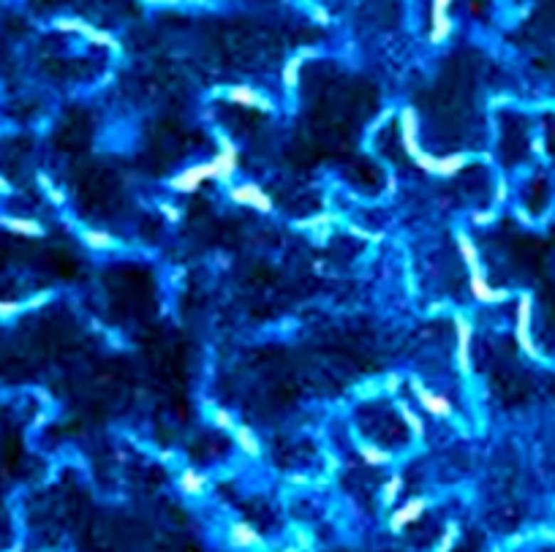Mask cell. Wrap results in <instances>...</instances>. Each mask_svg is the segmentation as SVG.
<instances>
[{"label": "cell", "mask_w": 555, "mask_h": 552, "mask_svg": "<svg viewBox=\"0 0 555 552\" xmlns=\"http://www.w3.org/2000/svg\"><path fill=\"white\" fill-rule=\"evenodd\" d=\"M161 213H164V218H166L169 223H177V221L183 218L180 207H174V204H161Z\"/></svg>", "instance_id": "27"}, {"label": "cell", "mask_w": 555, "mask_h": 552, "mask_svg": "<svg viewBox=\"0 0 555 552\" xmlns=\"http://www.w3.org/2000/svg\"><path fill=\"white\" fill-rule=\"evenodd\" d=\"M458 250H460L462 261L468 267V289H471V297L482 302V305H501L509 299L507 289H495L487 283L485 277V270H482V261H479V250L474 245V240L468 234H458Z\"/></svg>", "instance_id": "1"}, {"label": "cell", "mask_w": 555, "mask_h": 552, "mask_svg": "<svg viewBox=\"0 0 555 552\" xmlns=\"http://www.w3.org/2000/svg\"><path fill=\"white\" fill-rule=\"evenodd\" d=\"M207 180H218V171L213 161H204V164H194L183 169L174 180H171V191L177 193H196Z\"/></svg>", "instance_id": "3"}, {"label": "cell", "mask_w": 555, "mask_h": 552, "mask_svg": "<svg viewBox=\"0 0 555 552\" xmlns=\"http://www.w3.org/2000/svg\"><path fill=\"white\" fill-rule=\"evenodd\" d=\"M316 55V49H302L300 55H294L292 60L286 63V68H283V85H286V90H294L297 87V82H300V68H302V63L313 58Z\"/></svg>", "instance_id": "16"}, {"label": "cell", "mask_w": 555, "mask_h": 552, "mask_svg": "<svg viewBox=\"0 0 555 552\" xmlns=\"http://www.w3.org/2000/svg\"><path fill=\"white\" fill-rule=\"evenodd\" d=\"M332 223H335V215L319 213V215H313V218H308V221H300V223H297V229L310 231V234H316V237H327Z\"/></svg>", "instance_id": "17"}, {"label": "cell", "mask_w": 555, "mask_h": 552, "mask_svg": "<svg viewBox=\"0 0 555 552\" xmlns=\"http://www.w3.org/2000/svg\"><path fill=\"white\" fill-rule=\"evenodd\" d=\"M283 552H302V550H300V547H286Z\"/></svg>", "instance_id": "34"}, {"label": "cell", "mask_w": 555, "mask_h": 552, "mask_svg": "<svg viewBox=\"0 0 555 552\" xmlns=\"http://www.w3.org/2000/svg\"><path fill=\"white\" fill-rule=\"evenodd\" d=\"M349 231H352L354 237H359V240H373V243H381V237H379V234H373V231L359 229V226H349Z\"/></svg>", "instance_id": "29"}, {"label": "cell", "mask_w": 555, "mask_h": 552, "mask_svg": "<svg viewBox=\"0 0 555 552\" xmlns=\"http://www.w3.org/2000/svg\"><path fill=\"white\" fill-rule=\"evenodd\" d=\"M411 389H414V395L416 400L422 403V408L428 411L430 416H438V419H447V416H452V403H449L444 395H435V392H430L428 386L422 381H411Z\"/></svg>", "instance_id": "8"}, {"label": "cell", "mask_w": 555, "mask_h": 552, "mask_svg": "<svg viewBox=\"0 0 555 552\" xmlns=\"http://www.w3.org/2000/svg\"><path fill=\"white\" fill-rule=\"evenodd\" d=\"M507 196H509V183L507 180H498V188H495V207H498V204H504Z\"/></svg>", "instance_id": "28"}, {"label": "cell", "mask_w": 555, "mask_h": 552, "mask_svg": "<svg viewBox=\"0 0 555 552\" xmlns=\"http://www.w3.org/2000/svg\"><path fill=\"white\" fill-rule=\"evenodd\" d=\"M398 411H401L406 428L411 430V435H414V438H422V435H425V422L419 419V414H416L414 408H408V403H401Z\"/></svg>", "instance_id": "21"}, {"label": "cell", "mask_w": 555, "mask_h": 552, "mask_svg": "<svg viewBox=\"0 0 555 552\" xmlns=\"http://www.w3.org/2000/svg\"><path fill=\"white\" fill-rule=\"evenodd\" d=\"M218 144H221V150H218V155L213 158V164H216L218 180H221V183H226V180L234 177V171H237V164H240V150H237V144L229 142L226 137L218 139Z\"/></svg>", "instance_id": "7"}, {"label": "cell", "mask_w": 555, "mask_h": 552, "mask_svg": "<svg viewBox=\"0 0 555 552\" xmlns=\"http://www.w3.org/2000/svg\"><path fill=\"white\" fill-rule=\"evenodd\" d=\"M0 226L6 231H11L16 237H44V226L38 223V221H33V218H14V215H3L0 218Z\"/></svg>", "instance_id": "12"}, {"label": "cell", "mask_w": 555, "mask_h": 552, "mask_svg": "<svg viewBox=\"0 0 555 552\" xmlns=\"http://www.w3.org/2000/svg\"><path fill=\"white\" fill-rule=\"evenodd\" d=\"M150 3H169V6H174V3H183V0H150Z\"/></svg>", "instance_id": "33"}, {"label": "cell", "mask_w": 555, "mask_h": 552, "mask_svg": "<svg viewBox=\"0 0 555 552\" xmlns=\"http://www.w3.org/2000/svg\"><path fill=\"white\" fill-rule=\"evenodd\" d=\"M401 383H403V378H401V376H395V373H392V376H386V381H384V389H386V392H389V395H395V392H398V389H401Z\"/></svg>", "instance_id": "30"}, {"label": "cell", "mask_w": 555, "mask_h": 552, "mask_svg": "<svg viewBox=\"0 0 555 552\" xmlns=\"http://www.w3.org/2000/svg\"><path fill=\"white\" fill-rule=\"evenodd\" d=\"M359 457L368 462V465H386L392 460V455L381 449V446H373V444H362L359 446Z\"/></svg>", "instance_id": "20"}, {"label": "cell", "mask_w": 555, "mask_h": 552, "mask_svg": "<svg viewBox=\"0 0 555 552\" xmlns=\"http://www.w3.org/2000/svg\"><path fill=\"white\" fill-rule=\"evenodd\" d=\"M465 166H468V155L462 153L441 155L438 158V166H435V177H458Z\"/></svg>", "instance_id": "15"}, {"label": "cell", "mask_w": 555, "mask_h": 552, "mask_svg": "<svg viewBox=\"0 0 555 552\" xmlns=\"http://www.w3.org/2000/svg\"><path fill=\"white\" fill-rule=\"evenodd\" d=\"M82 243L88 248H92V250H112V248L117 245L115 237L104 229H85L82 231Z\"/></svg>", "instance_id": "19"}, {"label": "cell", "mask_w": 555, "mask_h": 552, "mask_svg": "<svg viewBox=\"0 0 555 552\" xmlns=\"http://www.w3.org/2000/svg\"><path fill=\"white\" fill-rule=\"evenodd\" d=\"M46 299H49V294L46 292L31 297L28 302H22V299H0V322H11V319H16V316L25 313V310L46 305Z\"/></svg>", "instance_id": "13"}, {"label": "cell", "mask_w": 555, "mask_h": 552, "mask_svg": "<svg viewBox=\"0 0 555 552\" xmlns=\"http://www.w3.org/2000/svg\"><path fill=\"white\" fill-rule=\"evenodd\" d=\"M213 425L221 430H226V432H231V430L237 428V422H234V416L226 411V408H216L213 411Z\"/></svg>", "instance_id": "25"}, {"label": "cell", "mask_w": 555, "mask_h": 552, "mask_svg": "<svg viewBox=\"0 0 555 552\" xmlns=\"http://www.w3.org/2000/svg\"><path fill=\"white\" fill-rule=\"evenodd\" d=\"M401 490H403V476L401 474H392L384 482V487H381V504H384V506H392V504L398 501Z\"/></svg>", "instance_id": "22"}, {"label": "cell", "mask_w": 555, "mask_h": 552, "mask_svg": "<svg viewBox=\"0 0 555 552\" xmlns=\"http://www.w3.org/2000/svg\"><path fill=\"white\" fill-rule=\"evenodd\" d=\"M38 185L44 188V193L49 196V201H52V204H65V196H63V191H60V188H58L55 183H52V180H49L46 174H38Z\"/></svg>", "instance_id": "24"}, {"label": "cell", "mask_w": 555, "mask_h": 552, "mask_svg": "<svg viewBox=\"0 0 555 552\" xmlns=\"http://www.w3.org/2000/svg\"><path fill=\"white\" fill-rule=\"evenodd\" d=\"M229 199L234 201V204H243V207H253L256 213H273V199H270V193L256 183L231 185Z\"/></svg>", "instance_id": "4"}, {"label": "cell", "mask_w": 555, "mask_h": 552, "mask_svg": "<svg viewBox=\"0 0 555 552\" xmlns=\"http://www.w3.org/2000/svg\"><path fill=\"white\" fill-rule=\"evenodd\" d=\"M226 98L231 104L237 107H245V109H262V112H273V101L262 95L259 90H253L250 85H234L226 90Z\"/></svg>", "instance_id": "9"}, {"label": "cell", "mask_w": 555, "mask_h": 552, "mask_svg": "<svg viewBox=\"0 0 555 552\" xmlns=\"http://www.w3.org/2000/svg\"><path fill=\"white\" fill-rule=\"evenodd\" d=\"M204 487H207V479H204V474H199L196 468H185L183 474H180V490L185 492V495H201L204 492Z\"/></svg>", "instance_id": "18"}, {"label": "cell", "mask_w": 555, "mask_h": 552, "mask_svg": "<svg viewBox=\"0 0 555 552\" xmlns=\"http://www.w3.org/2000/svg\"><path fill=\"white\" fill-rule=\"evenodd\" d=\"M297 547H300L302 552L310 550V536L305 534V531H297Z\"/></svg>", "instance_id": "31"}, {"label": "cell", "mask_w": 555, "mask_h": 552, "mask_svg": "<svg viewBox=\"0 0 555 552\" xmlns=\"http://www.w3.org/2000/svg\"><path fill=\"white\" fill-rule=\"evenodd\" d=\"M458 536H460V525H458V522H449L433 552H452L455 550V544H458Z\"/></svg>", "instance_id": "23"}, {"label": "cell", "mask_w": 555, "mask_h": 552, "mask_svg": "<svg viewBox=\"0 0 555 552\" xmlns=\"http://www.w3.org/2000/svg\"><path fill=\"white\" fill-rule=\"evenodd\" d=\"M428 506H430V501L428 498H411L408 504H403L392 517H389V531L392 534H401V531H406L408 525H414L425 511H428Z\"/></svg>", "instance_id": "6"}, {"label": "cell", "mask_w": 555, "mask_h": 552, "mask_svg": "<svg viewBox=\"0 0 555 552\" xmlns=\"http://www.w3.org/2000/svg\"><path fill=\"white\" fill-rule=\"evenodd\" d=\"M531 322H534V297L531 294H520L517 297V307H514V338H517V346L525 356L531 359H539L541 354L534 343V335H531Z\"/></svg>", "instance_id": "2"}, {"label": "cell", "mask_w": 555, "mask_h": 552, "mask_svg": "<svg viewBox=\"0 0 555 552\" xmlns=\"http://www.w3.org/2000/svg\"><path fill=\"white\" fill-rule=\"evenodd\" d=\"M231 435H234V441L240 446V452H245L248 457H259L262 455V444H259V438H256V432L245 425H237V428L231 430Z\"/></svg>", "instance_id": "14"}, {"label": "cell", "mask_w": 555, "mask_h": 552, "mask_svg": "<svg viewBox=\"0 0 555 552\" xmlns=\"http://www.w3.org/2000/svg\"><path fill=\"white\" fill-rule=\"evenodd\" d=\"M471 340H474V327L465 316L455 319V343H458V368L460 373H471Z\"/></svg>", "instance_id": "5"}, {"label": "cell", "mask_w": 555, "mask_h": 552, "mask_svg": "<svg viewBox=\"0 0 555 552\" xmlns=\"http://www.w3.org/2000/svg\"><path fill=\"white\" fill-rule=\"evenodd\" d=\"M229 541L234 550H253V547H264L262 534L250 525V522H234L229 528Z\"/></svg>", "instance_id": "11"}, {"label": "cell", "mask_w": 555, "mask_h": 552, "mask_svg": "<svg viewBox=\"0 0 555 552\" xmlns=\"http://www.w3.org/2000/svg\"><path fill=\"white\" fill-rule=\"evenodd\" d=\"M471 221H474V226H490L495 221V210H477V213H471Z\"/></svg>", "instance_id": "26"}, {"label": "cell", "mask_w": 555, "mask_h": 552, "mask_svg": "<svg viewBox=\"0 0 555 552\" xmlns=\"http://www.w3.org/2000/svg\"><path fill=\"white\" fill-rule=\"evenodd\" d=\"M11 191H14V188H11V183H9V180H6L3 174H0V193H3V196H9Z\"/></svg>", "instance_id": "32"}, {"label": "cell", "mask_w": 555, "mask_h": 552, "mask_svg": "<svg viewBox=\"0 0 555 552\" xmlns=\"http://www.w3.org/2000/svg\"><path fill=\"white\" fill-rule=\"evenodd\" d=\"M401 142L403 150L411 158L416 153H422V147H419V120H416V112L411 107L401 109Z\"/></svg>", "instance_id": "10"}]
</instances>
